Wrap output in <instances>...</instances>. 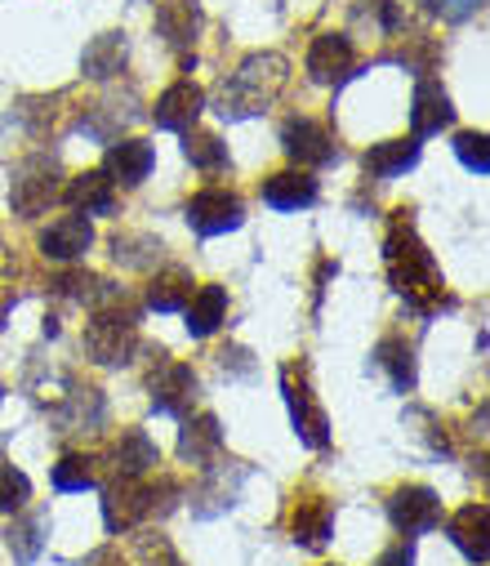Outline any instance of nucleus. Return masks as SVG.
<instances>
[{
    "mask_svg": "<svg viewBox=\"0 0 490 566\" xmlns=\"http://www.w3.org/2000/svg\"><path fill=\"white\" fill-rule=\"evenodd\" d=\"M152 161L156 153L147 144H138V138H125V144H112L107 157H103V175L121 188H138L147 175H152Z\"/></svg>",
    "mask_w": 490,
    "mask_h": 566,
    "instance_id": "obj_17",
    "label": "nucleus"
},
{
    "mask_svg": "<svg viewBox=\"0 0 490 566\" xmlns=\"http://www.w3.org/2000/svg\"><path fill=\"white\" fill-rule=\"evenodd\" d=\"M415 166H419V138H388V144H375L366 153V170L375 179H397Z\"/></svg>",
    "mask_w": 490,
    "mask_h": 566,
    "instance_id": "obj_24",
    "label": "nucleus"
},
{
    "mask_svg": "<svg viewBox=\"0 0 490 566\" xmlns=\"http://www.w3.org/2000/svg\"><path fill=\"white\" fill-rule=\"evenodd\" d=\"M375 366L388 375V384H393L397 392H410V388H415V353H410L406 339H384V344L375 348Z\"/></svg>",
    "mask_w": 490,
    "mask_h": 566,
    "instance_id": "obj_27",
    "label": "nucleus"
},
{
    "mask_svg": "<svg viewBox=\"0 0 490 566\" xmlns=\"http://www.w3.org/2000/svg\"><path fill=\"white\" fill-rule=\"evenodd\" d=\"M192 300V272L188 268H166L147 281V308L152 313H179Z\"/></svg>",
    "mask_w": 490,
    "mask_h": 566,
    "instance_id": "obj_23",
    "label": "nucleus"
},
{
    "mask_svg": "<svg viewBox=\"0 0 490 566\" xmlns=\"http://www.w3.org/2000/svg\"><path fill=\"white\" fill-rule=\"evenodd\" d=\"M14 286H10V281H0V326H6V317H10V308H14Z\"/></svg>",
    "mask_w": 490,
    "mask_h": 566,
    "instance_id": "obj_37",
    "label": "nucleus"
},
{
    "mask_svg": "<svg viewBox=\"0 0 490 566\" xmlns=\"http://www.w3.org/2000/svg\"><path fill=\"white\" fill-rule=\"evenodd\" d=\"M188 223L197 237H223V232H237L246 223V206L237 192H223V188H206L188 201Z\"/></svg>",
    "mask_w": 490,
    "mask_h": 566,
    "instance_id": "obj_6",
    "label": "nucleus"
},
{
    "mask_svg": "<svg viewBox=\"0 0 490 566\" xmlns=\"http://www.w3.org/2000/svg\"><path fill=\"white\" fill-rule=\"evenodd\" d=\"M147 388H152V406H156L160 415L184 419V415L192 410V397H197V375H192V366H184V361H160V366L152 370Z\"/></svg>",
    "mask_w": 490,
    "mask_h": 566,
    "instance_id": "obj_11",
    "label": "nucleus"
},
{
    "mask_svg": "<svg viewBox=\"0 0 490 566\" xmlns=\"http://www.w3.org/2000/svg\"><path fill=\"white\" fill-rule=\"evenodd\" d=\"M32 500V482L28 473H19L14 464L0 460V513H19Z\"/></svg>",
    "mask_w": 490,
    "mask_h": 566,
    "instance_id": "obj_33",
    "label": "nucleus"
},
{
    "mask_svg": "<svg viewBox=\"0 0 490 566\" xmlns=\"http://www.w3.org/2000/svg\"><path fill=\"white\" fill-rule=\"evenodd\" d=\"M112 254H116L125 268H147L152 259H160V241H152V237H129V232H116V237H112Z\"/></svg>",
    "mask_w": 490,
    "mask_h": 566,
    "instance_id": "obj_32",
    "label": "nucleus"
},
{
    "mask_svg": "<svg viewBox=\"0 0 490 566\" xmlns=\"http://www.w3.org/2000/svg\"><path fill=\"white\" fill-rule=\"evenodd\" d=\"M94 245V228L85 214H63L41 232V254L54 263H72Z\"/></svg>",
    "mask_w": 490,
    "mask_h": 566,
    "instance_id": "obj_15",
    "label": "nucleus"
},
{
    "mask_svg": "<svg viewBox=\"0 0 490 566\" xmlns=\"http://www.w3.org/2000/svg\"><path fill=\"white\" fill-rule=\"evenodd\" d=\"M152 513V486H143L138 478H112L103 491V522L112 535L134 531L143 517Z\"/></svg>",
    "mask_w": 490,
    "mask_h": 566,
    "instance_id": "obj_8",
    "label": "nucleus"
},
{
    "mask_svg": "<svg viewBox=\"0 0 490 566\" xmlns=\"http://www.w3.org/2000/svg\"><path fill=\"white\" fill-rule=\"evenodd\" d=\"M94 478H98V469H94L90 455H63V460L54 464V486H59V491H90Z\"/></svg>",
    "mask_w": 490,
    "mask_h": 566,
    "instance_id": "obj_31",
    "label": "nucleus"
},
{
    "mask_svg": "<svg viewBox=\"0 0 490 566\" xmlns=\"http://www.w3.org/2000/svg\"><path fill=\"white\" fill-rule=\"evenodd\" d=\"M290 531H294V544H303V548H325V544H331V531H335V509H331V500H321V495L299 500L294 513H290Z\"/></svg>",
    "mask_w": 490,
    "mask_h": 566,
    "instance_id": "obj_16",
    "label": "nucleus"
},
{
    "mask_svg": "<svg viewBox=\"0 0 490 566\" xmlns=\"http://www.w3.org/2000/svg\"><path fill=\"white\" fill-rule=\"evenodd\" d=\"M184 153L197 170H223L228 166V148L219 144V134H201V129H184Z\"/></svg>",
    "mask_w": 490,
    "mask_h": 566,
    "instance_id": "obj_30",
    "label": "nucleus"
},
{
    "mask_svg": "<svg viewBox=\"0 0 490 566\" xmlns=\"http://www.w3.org/2000/svg\"><path fill=\"white\" fill-rule=\"evenodd\" d=\"M107 464H112V478H143L152 464H156V447L143 429H125L112 451H107Z\"/></svg>",
    "mask_w": 490,
    "mask_h": 566,
    "instance_id": "obj_20",
    "label": "nucleus"
},
{
    "mask_svg": "<svg viewBox=\"0 0 490 566\" xmlns=\"http://www.w3.org/2000/svg\"><path fill=\"white\" fill-rule=\"evenodd\" d=\"M375 566H415V544H406V539H402V544H393L388 553H379V562H375Z\"/></svg>",
    "mask_w": 490,
    "mask_h": 566,
    "instance_id": "obj_36",
    "label": "nucleus"
},
{
    "mask_svg": "<svg viewBox=\"0 0 490 566\" xmlns=\"http://www.w3.org/2000/svg\"><path fill=\"white\" fill-rule=\"evenodd\" d=\"M290 81V59L285 54H250L241 59V67L219 85L215 112L223 120H250L259 112H268L277 103V94Z\"/></svg>",
    "mask_w": 490,
    "mask_h": 566,
    "instance_id": "obj_2",
    "label": "nucleus"
},
{
    "mask_svg": "<svg viewBox=\"0 0 490 566\" xmlns=\"http://www.w3.org/2000/svg\"><path fill=\"white\" fill-rule=\"evenodd\" d=\"M455 157L463 161V170H472L477 179L490 170V153H486V134H477V129H463L459 138H455Z\"/></svg>",
    "mask_w": 490,
    "mask_h": 566,
    "instance_id": "obj_34",
    "label": "nucleus"
},
{
    "mask_svg": "<svg viewBox=\"0 0 490 566\" xmlns=\"http://www.w3.org/2000/svg\"><path fill=\"white\" fill-rule=\"evenodd\" d=\"M81 67H85L90 81H107V76L125 72V36H121V32H103V36H94V41L85 45Z\"/></svg>",
    "mask_w": 490,
    "mask_h": 566,
    "instance_id": "obj_26",
    "label": "nucleus"
},
{
    "mask_svg": "<svg viewBox=\"0 0 490 566\" xmlns=\"http://www.w3.org/2000/svg\"><path fill=\"white\" fill-rule=\"evenodd\" d=\"M223 322H228V291L223 286L192 291V300H188V335L192 339H210Z\"/></svg>",
    "mask_w": 490,
    "mask_h": 566,
    "instance_id": "obj_22",
    "label": "nucleus"
},
{
    "mask_svg": "<svg viewBox=\"0 0 490 566\" xmlns=\"http://www.w3.org/2000/svg\"><path fill=\"white\" fill-rule=\"evenodd\" d=\"M206 112V90L201 85H192V81H179V85H170L166 94L156 98V107H152V116H156V125L160 129H192L197 125V116Z\"/></svg>",
    "mask_w": 490,
    "mask_h": 566,
    "instance_id": "obj_13",
    "label": "nucleus"
},
{
    "mask_svg": "<svg viewBox=\"0 0 490 566\" xmlns=\"http://www.w3.org/2000/svg\"><path fill=\"white\" fill-rule=\"evenodd\" d=\"M0 401H6V388H0Z\"/></svg>",
    "mask_w": 490,
    "mask_h": 566,
    "instance_id": "obj_38",
    "label": "nucleus"
},
{
    "mask_svg": "<svg viewBox=\"0 0 490 566\" xmlns=\"http://www.w3.org/2000/svg\"><path fill=\"white\" fill-rule=\"evenodd\" d=\"M432 6H437V14H441V19H450V23H463L468 14H477V10L486 6V0H432Z\"/></svg>",
    "mask_w": 490,
    "mask_h": 566,
    "instance_id": "obj_35",
    "label": "nucleus"
},
{
    "mask_svg": "<svg viewBox=\"0 0 490 566\" xmlns=\"http://www.w3.org/2000/svg\"><path fill=\"white\" fill-rule=\"evenodd\" d=\"M45 526H50V517L45 513H32V517H19L14 526H10V553H14V562H23V566H32L37 557H41V548H45Z\"/></svg>",
    "mask_w": 490,
    "mask_h": 566,
    "instance_id": "obj_29",
    "label": "nucleus"
},
{
    "mask_svg": "<svg viewBox=\"0 0 490 566\" xmlns=\"http://www.w3.org/2000/svg\"><path fill=\"white\" fill-rule=\"evenodd\" d=\"M63 201H67L76 214H112V210H116V192H112V179H107L103 170L76 175V179L63 188Z\"/></svg>",
    "mask_w": 490,
    "mask_h": 566,
    "instance_id": "obj_19",
    "label": "nucleus"
},
{
    "mask_svg": "<svg viewBox=\"0 0 490 566\" xmlns=\"http://www.w3.org/2000/svg\"><path fill=\"white\" fill-rule=\"evenodd\" d=\"M223 451V429L215 415H201V419H184V433H179V455L197 469H210Z\"/></svg>",
    "mask_w": 490,
    "mask_h": 566,
    "instance_id": "obj_18",
    "label": "nucleus"
},
{
    "mask_svg": "<svg viewBox=\"0 0 490 566\" xmlns=\"http://www.w3.org/2000/svg\"><path fill=\"white\" fill-rule=\"evenodd\" d=\"M281 148H285V157L299 161V166H331V161L340 157L335 134L325 129L321 120H312V116H294V120H285V129H281Z\"/></svg>",
    "mask_w": 490,
    "mask_h": 566,
    "instance_id": "obj_7",
    "label": "nucleus"
},
{
    "mask_svg": "<svg viewBox=\"0 0 490 566\" xmlns=\"http://www.w3.org/2000/svg\"><path fill=\"white\" fill-rule=\"evenodd\" d=\"M263 201L272 210H307L316 201V179L303 170H281L263 184Z\"/></svg>",
    "mask_w": 490,
    "mask_h": 566,
    "instance_id": "obj_21",
    "label": "nucleus"
},
{
    "mask_svg": "<svg viewBox=\"0 0 490 566\" xmlns=\"http://www.w3.org/2000/svg\"><path fill=\"white\" fill-rule=\"evenodd\" d=\"M388 517L402 535H428L441 522V500L432 486H397L388 500Z\"/></svg>",
    "mask_w": 490,
    "mask_h": 566,
    "instance_id": "obj_9",
    "label": "nucleus"
},
{
    "mask_svg": "<svg viewBox=\"0 0 490 566\" xmlns=\"http://www.w3.org/2000/svg\"><path fill=\"white\" fill-rule=\"evenodd\" d=\"M450 120H455L450 94L441 90V81L424 76V81L415 85V98H410V125H415V138H432V134H441Z\"/></svg>",
    "mask_w": 490,
    "mask_h": 566,
    "instance_id": "obj_14",
    "label": "nucleus"
},
{
    "mask_svg": "<svg viewBox=\"0 0 490 566\" xmlns=\"http://www.w3.org/2000/svg\"><path fill=\"white\" fill-rule=\"evenodd\" d=\"M450 539L468 562L486 566V504H463L450 517Z\"/></svg>",
    "mask_w": 490,
    "mask_h": 566,
    "instance_id": "obj_25",
    "label": "nucleus"
},
{
    "mask_svg": "<svg viewBox=\"0 0 490 566\" xmlns=\"http://www.w3.org/2000/svg\"><path fill=\"white\" fill-rule=\"evenodd\" d=\"M281 392H285V406H290V423L303 447L312 451H325L331 447V419H325L316 392H312V379H307V366H281Z\"/></svg>",
    "mask_w": 490,
    "mask_h": 566,
    "instance_id": "obj_4",
    "label": "nucleus"
},
{
    "mask_svg": "<svg viewBox=\"0 0 490 566\" xmlns=\"http://www.w3.org/2000/svg\"><path fill=\"white\" fill-rule=\"evenodd\" d=\"M59 197H63V184H59V161H54V157H32V161L19 166L14 188H10L14 214L37 219V214H45Z\"/></svg>",
    "mask_w": 490,
    "mask_h": 566,
    "instance_id": "obj_5",
    "label": "nucleus"
},
{
    "mask_svg": "<svg viewBox=\"0 0 490 566\" xmlns=\"http://www.w3.org/2000/svg\"><path fill=\"white\" fill-rule=\"evenodd\" d=\"M134 344H138V322H134V313L125 308V300L116 295L103 313H94V322L85 326V353H90V361H98V366H125L129 361V353H134Z\"/></svg>",
    "mask_w": 490,
    "mask_h": 566,
    "instance_id": "obj_3",
    "label": "nucleus"
},
{
    "mask_svg": "<svg viewBox=\"0 0 490 566\" xmlns=\"http://www.w3.org/2000/svg\"><path fill=\"white\" fill-rule=\"evenodd\" d=\"M384 263H388L393 291H397L415 313H437V308L446 304L441 268H437L432 250L419 241V232L410 228L406 210H397L393 223H388V237H384Z\"/></svg>",
    "mask_w": 490,
    "mask_h": 566,
    "instance_id": "obj_1",
    "label": "nucleus"
},
{
    "mask_svg": "<svg viewBox=\"0 0 490 566\" xmlns=\"http://www.w3.org/2000/svg\"><path fill=\"white\" fill-rule=\"evenodd\" d=\"M156 28L166 32V41L170 45H192L197 41V28H201V19H197V0H170L166 10L156 14Z\"/></svg>",
    "mask_w": 490,
    "mask_h": 566,
    "instance_id": "obj_28",
    "label": "nucleus"
},
{
    "mask_svg": "<svg viewBox=\"0 0 490 566\" xmlns=\"http://www.w3.org/2000/svg\"><path fill=\"white\" fill-rule=\"evenodd\" d=\"M241 482H246V469L241 464H210L206 469V482L192 491V513L197 517H219L223 509H232L237 504V491H241Z\"/></svg>",
    "mask_w": 490,
    "mask_h": 566,
    "instance_id": "obj_12",
    "label": "nucleus"
},
{
    "mask_svg": "<svg viewBox=\"0 0 490 566\" xmlns=\"http://www.w3.org/2000/svg\"><path fill=\"white\" fill-rule=\"evenodd\" d=\"M357 72V54H353V41L344 32H321L307 50V76L316 85H344L348 76Z\"/></svg>",
    "mask_w": 490,
    "mask_h": 566,
    "instance_id": "obj_10",
    "label": "nucleus"
}]
</instances>
